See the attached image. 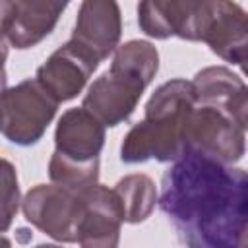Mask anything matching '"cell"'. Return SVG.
<instances>
[{"mask_svg":"<svg viewBox=\"0 0 248 248\" xmlns=\"http://www.w3.org/2000/svg\"><path fill=\"white\" fill-rule=\"evenodd\" d=\"M105 145V124L83 107L68 108L54 132L56 155L76 163H97Z\"/></svg>","mask_w":248,"mask_h":248,"instance_id":"obj_13","label":"cell"},{"mask_svg":"<svg viewBox=\"0 0 248 248\" xmlns=\"http://www.w3.org/2000/svg\"><path fill=\"white\" fill-rule=\"evenodd\" d=\"M122 35V17L116 2L85 0L78 10L76 27L70 41L79 45L99 62L108 58L118 48Z\"/></svg>","mask_w":248,"mask_h":248,"instance_id":"obj_10","label":"cell"},{"mask_svg":"<svg viewBox=\"0 0 248 248\" xmlns=\"http://www.w3.org/2000/svg\"><path fill=\"white\" fill-rule=\"evenodd\" d=\"M99 60L74 41L56 48L37 70L35 79L58 101H70L85 87L89 76L97 70Z\"/></svg>","mask_w":248,"mask_h":248,"instance_id":"obj_8","label":"cell"},{"mask_svg":"<svg viewBox=\"0 0 248 248\" xmlns=\"http://www.w3.org/2000/svg\"><path fill=\"white\" fill-rule=\"evenodd\" d=\"M192 83L198 95V103L219 110H225L229 101L246 85L232 70L225 66H209L200 70Z\"/></svg>","mask_w":248,"mask_h":248,"instance_id":"obj_15","label":"cell"},{"mask_svg":"<svg viewBox=\"0 0 248 248\" xmlns=\"http://www.w3.org/2000/svg\"><path fill=\"white\" fill-rule=\"evenodd\" d=\"M157 70V48L147 41H128L116 48L110 68L89 85L81 107L114 128L132 116Z\"/></svg>","mask_w":248,"mask_h":248,"instance_id":"obj_3","label":"cell"},{"mask_svg":"<svg viewBox=\"0 0 248 248\" xmlns=\"http://www.w3.org/2000/svg\"><path fill=\"white\" fill-rule=\"evenodd\" d=\"M27 223L58 242H78L83 198L58 184H37L21 202Z\"/></svg>","mask_w":248,"mask_h":248,"instance_id":"obj_5","label":"cell"},{"mask_svg":"<svg viewBox=\"0 0 248 248\" xmlns=\"http://www.w3.org/2000/svg\"><path fill=\"white\" fill-rule=\"evenodd\" d=\"M114 192L122 203L124 223L145 221L157 203V186L147 174L141 172L120 178L114 186Z\"/></svg>","mask_w":248,"mask_h":248,"instance_id":"obj_14","label":"cell"},{"mask_svg":"<svg viewBox=\"0 0 248 248\" xmlns=\"http://www.w3.org/2000/svg\"><path fill=\"white\" fill-rule=\"evenodd\" d=\"M2 232H6L19 207L17 176L8 159H2Z\"/></svg>","mask_w":248,"mask_h":248,"instance_id":"obj_17","label":"cell"},{"mask_svg":"<svg viewBox=\"0 0 248 248\" xmlns=\"http://www.w3.org/2000/svg\"><path fill=\"white\" fill-rule=\"evenodd\" d=\"M246 240H248V229H246V232H244V238H242V242H246ZM240 246H242V244H240Z\"/></svg>","mask_w":248,"mask_h":248,"instance_id":"obj_21","label":"cell"},{"mask_svg":"<svg viewBox=\"0 0 248 248\" xmlns=\"http://www.w3.org/2000/svg\"><path fill=\"white\" fill-rule=\"evenodd\" d=\"M240 130H248V85H244L223 110Z\"/></svg>","mask_w":248,"mask_h":248,"instance_id":"obj_18","label":"cell"},{"mask_svg":"<svg viewBox=\"0 0 248 248\" xmlns=\"http://www.w3.org/2000/svg\"><path fill=\"white\" fill-rule=\"evenodd\" d=\"M234 64H238L240 66V70H242V74L244 76H248V43L244 45V48L238 52V56H236V62Z\"/></svg>","mask_w":248,"mask_h":248,"instance_id":"obj_19","label":"cell"},{"mask_svg":"<svg viewBox=\"0 0 248 248\" xmlns=\"http://www.w3.org/2000/svg\"><path fill=\"white\" fill-rule=\"evenodd\" d=\"M196 107L198 95L192 81L176 78L159 85L145 105L143 120L124 136L120 159L128 165L149 159L161 163L178 161L186 153V120Z\"/></svg>","mask_w":248,"mask_h":248,"instance_id":"obj_2","label":"cell"},{"mask_svg":"<svg viewBox=\"0 0 248 248\" xmlns=\"http://www.w3.org/2000/svg\"><path fill=\"white\" fill-rule=\"evenodd\" d=\"M159 205L188 248H240L248 229V170L186 151L165 170Z\"/></svg>","mask_w":248,"mask_h":248,"instance_id":"obj_1","label":"cell"},{"mask_svg":"<svg viewBox=\"0 0 248 248\" xmlns=\"http://www.w3.org/2000/svg\"><path fill=\"white\" fill-rule=\"evenodd\" d=\"M203 17V0H145L138 6V25L153 39L180 37L200 41Z\"/></svg>","mask_w":248,"mask_h":248,"instance_id":"obj_11","label":"cell"},{"mask_svg":"<svg viewBox=\"0 0 248 248\" xmlns=\"http://www.w3.org/2000/svg\"><path fill=\"white\" fill-rule=\"evenodd\" d=\"M35 248H62V246H58V244H39Z\"/></svg>","mask_w":248,"mask_h":248,"instance_id":"obj_20","label":"cell"},{"mask_svg":"<svg viewBox=\"0 0 248 248\" xmlns=\"http://www.w3.org/2000/svg\"><path fill=\"white\" fill-rule=\"evenodd\" d=\"M58 101L37 81L23 79L2 93V134L16 145H35L56 114Z\"/></svg>","mask_w":248,"mask_h":248,"instance_id":"obj_4","label":"cell"},{"mask_svg":"<svg viewBox=\"0 0 248 248\" xmlns=\"http://www.w3.org/2000/svg\"><path fill=\"white\" fill-rule=\"evenodd\" d=\"M186 151L200 153L223 165H232L246 151L244 130H240L223 110L213 107H196L184 128Z\"/></svg>","mask_w":248,"mask_h":248,"instance_id":"obj_6","label":"cell"},{"mask_svg":"<svg viewBox=\"0 0 248 248\" xmlns=\"http://www.w3.org/2000/svg\"><path fill=\"white\" fill-rule=\"evenodd\" d=\"M200 41L219 58L234 64L238 52L248 43V12L236 2L203 0Z\"/></svg>","mask_w":248,"mask_h":248,"instance_id":"obj_12","label":"cell"},{"mask_svg":"<svg viewBox=\"0 0 248 248\" xmlns=\"http://www.w3.org/2000/svg\"><path fill=\"white\" fill-rule=\"evenodd\" d=\"M81 198H83V217L78 238L79 246L118 248L124 211L114 188L95 184L89 190L81 192Z\"/></svg>","mask_w":248,"mask_h":248,"instance_id":"obj_9","label":"cell"},{"mask_svg":"<svg viewBox=\"0 0 248 248\" xmlns=\"http://www.w3.org/2000/svg\"><path fill=\"white\" fill-rule=\"evenodd\" d=\"M240 248H248V240H246V242H242V246H240Z\"/></svg>","mask_w":248,"mask_h":248,"instance_id":"obj_22","label":"cell"},{"mask_svg":"<svg viewBox=\"0 0 248 248\" xmlns=\"http://www.w3.org/2000/svg\"><path fill=\"white\" fill-rule=\"evenodd\" d=\"M48 176L52 184L68 188L72 192H85L99 184V161L97 163H76L52 153L48 161Z\"/></svg>","mask_w":248,"mask_h":248,"instance_id":"obj_16","label":"cell"},{"mask_svg":"<svg viewBox=\"0 0 248 248\" xmlns=\"http://www.w3.org/2000/svg\"><path fill=\"white\" fill-rule=\"evenodd\" d=\"M66 2L46 0H4L0 4L2 37L14 48H31L52 33Z\"/></svg>","mask_w":248,"mask_h":248,"instance_id":"obj_7","label":"cell"}]
</instances>
